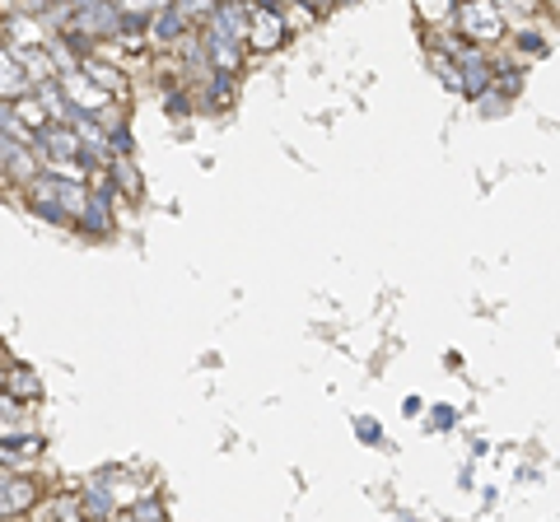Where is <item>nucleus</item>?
<instances>
[{"instance_id": "17", "label": "nucleus", "mask_w": 560, "mask_h": 522, "mask_svg": "<svg viewBox=\"0 0 560 522\" xmlns=\"http://www.w3.org/2000/svg\"><path fill=\"white\" fill-rule=\"evenodd\" d=\"M14 457H20V448H14V443H0V471H10Z\"/></svg>"}, {"instance_id": "11", "label": "nucleus", "mask_w": 560, "mask_h": 522, "mask_svg": "<svg viewBox=\"0 0 560 522\" xmlns=\"http://www.w3.org/2000/svg\"><path fill=\"white\" fill-rule=\"evenodd\" d=\"M229 93H233V75L215 71V75H211V93H206V99H211L215 107H225V103H229Z\"/></svg>"}, {"instance_id": "14", "label": "nucleus", "mask_w": 560, "mask_h": 522, "mask_svg": "<svg viewBox=\"0 0 560 522\" xmlns=\"http://www.w3.org/2000/svg\"><path fill=\"white\" fill-rule=\"evenodd\" d=\"M519 47H523V52H547V38H542V34H523Z\"/></svg>"}, {"instance_id": "16", "label": "nucleus", "mask_w": 560, "mask_h": 522, "mask_svg": "<svg viewBox=\"0 0 560 522\" xmlns=\"http://www.w3.org/2000/svg\"><path fill=\"white\" fill-rule=\"evenodd\" d=\"M355 430H360V438H365V443H379V424H373V420H360Z\"/></svg>"}, {"instance_id": "3", "label": "nucleus", "mask_w": 560, "mask_h": 522, "mask_svg": "<svg viewBox=\"0 0 560 522\" xmlns=\"http://www.w3.org/2000/svg\"><path fill=\"white\" fill-rule=\"evenodd\" d=\"M285 14L271 10V5H253L247 14V42H253V52H271V47L285 42Z\"/></svg>"}, {"instance_id": "12", "label": "nucleus", "mask_w": 560, "mask_h": 522, "mask_svg": "<svg viewBox=\"0 0 560 522\" xmlns=\"http://www.w3.org/2000/svg\"><path fill=\"white\" fill-rule=\"evenodd\" d=\"M24 416V406L10 397V392H0V420H20Z\"/></svg>"}, {"instance_id": "9", "label": "nucleus", "mask_w": 560, "mask_h": 522, "mask_svg": "<svg viewBox=\"0 0 560 522\" xmlns=\"http://www.w3.org/2000/svg\"><path fill=\"white\" fill-rule=\"evenodd\" d=\"M5 392H10V397H14V402H20V397H28V402H34V397H38V392H42V387H38V378H34V369H14V373L5 378Z\"/></svg>"}, {"instance_id": "4", "label": "nucleus", "mask_w": 560, "mask_h": 522, "mask_svg": "<svg viewBox=\"0 0 560 522\" xmlns=\"http://www.w3.org/2000/svg\"><path fill=\"white\" fill-rule=\"evenodd\" d=\"M38 504V481L14 476V471H0V522L20 518Z\"/></svg>"}, {"instance_id": "5", "label": "nucleus", "mask_w": 560, "mask_h": 522, "mask_svg": "<svg viewBox=\"0 0 560 522\" xmlns=\"http://www.w3.org/2000/svg\"><path fill=\"white\" fill-rule=\"evenodd\" d=\"M85 229L89 233H113V182H103L99 192L89 196V205H85Z\"/></svg>"}, {"instance_id": "1", "label": "nucleus", "mask_w": 560, "mask_h": 522, "mask_svg": "<svg viewBox=\"0 0 560 522\" xmlns=\"http://www.w3.org/2000/svg\"><path fill=\"white\" fill-rule=\"evenodd\" d=\"M454 24L462 28L472 47L476 42H495V38L505 34V14L495 10V5H458L454 10Z\"/></svg>"}, {"instance_id": "7", "label": "nucleus", "mask_w": 560, "mask_h": 522, "mask_svg": "<svg viewBox=\"0 0 560 522\" xmlns=\"http://www.w3.org/2000/svg\"><path fill=\"white\" fill-rule=\"evenodd\" d=\"M154 38L160 42H178V38H187V14H182V5H174V10H154Z\"/></svg>"}, {"instance_id": "10", "label": "nucleus", "mask_w": 560, "mask_h": 522, "mask_svg": "<svg viewBox=\"0 0 560 522\" xmlns=\"http://www.w3.org/2000/svg\"><path fill=\"white\" fill-rule=\"evenodd\" d=\"M113 192H122V196H140V178H136V168L127 164V160H113Z\"/></svg>"}, {"instance_id": "15", "label": "nucleus", "mask_w": 560, "mask_h": 522, "mask_svg": "<svg viewBox=\"0 0 560 522\" xmlns=\"http://www.w3.org/2000/svg\"><path fill=\"white\" fill-rule=\"evenodd\" d=\"M164 107H168V113H178V117H182V113H187V99H182V93L174 89V93H168V99H164Z\"/></svg>"}, {"instance_id": "18", "label": "nucleus", "mask_w": 560, "mask_h": 522, "mask_svg": "<svg viewBox=\"0 0 560 522\" xmlns=\"http://www.w3.org/2000/svg\"><path fill=\"white\" fill-rule=\"evenodd\" d=\"M0 359H5V345H0Z\"/></svg>"}, {"instance_id": "13", "label": "nucleus", "mask_w": 560, "mask_h": 522, "mask_svg": "<svg viewBox=\"0 0 560 522\" xmlns=\"http://www.w3.org/2000/svg\"><path fill=\"white\" fill-rule=\"evenodd\" d=\"M454 420H458L454 406H434V424H440V430H454Z\"/></svg>"}, {"instance_id": "2", "label": "nucleus", "mask_w": 560, "mask_h": 522, "mask_svg": "<svg viewBox=\"0 0 560 522\" xmlns=\"http://www.w3.org/2000/svg\"><path fill=\"white\" fill-rule=\"evenodd\" d=\"M71 34H80V38H89V42L117 38V34H122V10H117V5H75Z\"/></svg>"}, {"instance_id": "8", "label": "nucleus", "mask_w": 560, "mask_h": 522, "mask_svg": "<svg viewBox=\"0 0 560 522\" xmlns=\"http://www.w3.org/2000/svg\"><path fill=\"white\" fill-rule=\"evenodd\" d=\"M85 75L93 80V89H103V93H122V71L103 66V61H85Z\"/></svg>"}, {"instance_id": "6", "label": "nucleus", "mask_w": 560, "mask_h": 522, "mask_svg": "<svg viewBox=\"0 0 560 522\" xmlns=\"http://www.w3.org/2000/svg\"><path fill=\"white\" fill-rule=\"evenodd\" d=\"M80 504H85V513H89V518H113V513H117V495L107 489V476H93V481L85 485Z\"/></svg>"}]
</instances>
